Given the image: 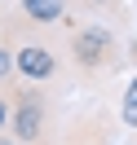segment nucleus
I'll return each instance as SVG.
<instances>
[{"mask_svg": "<svg viewBox=\"0 0 137 145\" xmlns=\"http://www.w3.org/2000/svg\"><path fill=\"white\" fill-rule=\"evenodd\" d=\"M9 106H13V97H0V132L9 127Z\"/></svg>", "mask_w": 137, "mask_h": 145, "instance_id": "0eeeda50", "label": "nucleus"}, {"mask_svg": "<svg viewBox=\"0 0 137 145\" xmlns=\"http://www.w3.org/2000/svg\"><path fill=\"white\" fill-rule=\"evenodd\" d=\"M119 119H124V123L137 132V79L124 88V106H119Z\"/></svg>", "mask_w": 137, "mask_h": 145, "instance_id": "39448f33", "label": "nucleus"}, {"mask_svg": "<svg viewBox=\"0 0 137 145\" xmlns=\"http://www.w3.org/2000/svg\"><path fill=\"white\" fill-rule=\"evenodd\" d=\"M0 145H18V141H13V136H5V132H0Z\"/></svg>", "mask_w": 137, "mask_h": 145, "instance_id": "6e6552de", "label": "nucleus"}, {"mask_svg": "<svg viewBox=\"0 0 137 145\" xmlns=\"http://www.w3.org/2000/svg\"><path fill=\"white\" fill-rule=\"evenodd\" d=\"M18 13L27 22H36V27H53V22L66 18V0H22Z\"/></svg>", "mask_w": 137, "mask_h": 145, "instance_id": "20e7f679", "label": "nucleus"}, {"mask_svg": "<svg viewBox=\"0 0 137 145\" xmlns=\"http://www.w3.org/2000/svg\"><path fill=\"white\" fill-rule=\"evenodd\" d=\"M66 53L84 79H111L119 71V40L106 22H75L66 31Z\"/></svg>", "mask_w": 137, "mask_h": 145, "instance_id": "f257e3e1", "label": "nucleus"}, {"mask_svg": "<svg viewBox=\"0 0 137 145\" xmlns=\"http://www.w3.org/2000/svg\"><path fill=\"white\" fill-rule=\"evenodd\" d=\"M0 5H5V0H0Z\"/></svg>", "mask_w": 137, "mask_h": 145, "instance_id": "1a4fd4ad", "label": "nucleus"}, {"mask_svg": "<svg viewBox=\"0 0 137 145\" xmlns=\"http://www.w3.org/2000/svg\"><path fill=\"white\" fill-rule=\"evenodd\" d=\"M5 132L13 136L18 145H40L49 136V97L27 84L22 92H13V106H9V127Z\"/></svg>", "mask_w": 137, "mask_h": 145, "instance_id": "f03ea898", "label": "nucleus"}, {"mask_svg": "<svg viewBox=\"0 0 137 145\" xmlns=\"http://www.w3.org/2000/svg\"><path fill=\"white\" fill-rule=\"evenodd\" d=\"M9 53H13V75H18L22 84L44 88V84H53L58 75H62V53H58L53 44H44V40H27V44L9 48Z\"/></svg>", "mask_w": 137, "mask_h": 145, "instance_id": "7ed1b4c3", "label": "nucleus"}, {"mask_svg": "<svg viewBox=\"0 0 137 145\" xmlns=\"http://www.w3.org/2000/svg\"><path fill=\"white\" fill-rule=\"evenodd\" d=\"M9 79H13V53L0 48V84H9Z\"/></svg>", "mask_w": 137, "mask_h": 145, "instance_id": "423d86ee", "label": "nucleus"}]
</instances>
